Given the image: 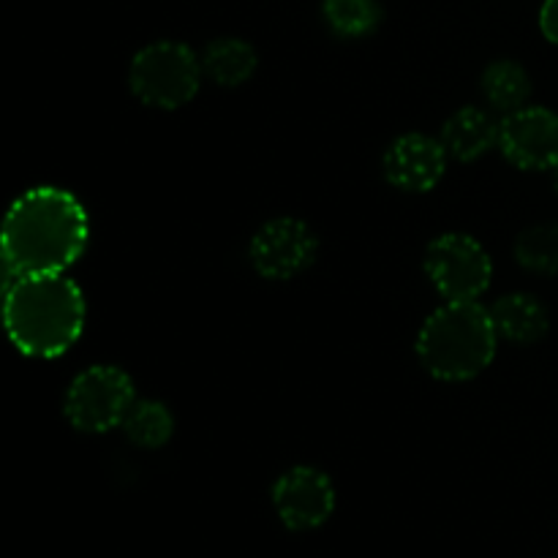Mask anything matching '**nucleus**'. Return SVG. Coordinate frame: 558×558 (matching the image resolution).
I'll use <instances>...</instances> for the list:
<instances>
[{
    "label": "nucleus",
    "instance_id": "nucleus-1",
    "mask_svg": "<svg viewBox=\"0 0 558 558\" xmlns=\"http://www.w3.org/2000/svg\"><path fill=\"white\" fill-rule=\"evenodd\" d=\"M90 218L69 191L41 185L9 207L0 238L5 281L41 272H65L87 248Z\"/></svg>",
    "mask_w": 558,
    "mask_h": 558
},
{
    "label": "nucleus",
    "instance_id": "nucleus-2",
    "mask_svg": "<svg viewBox=\"0 0 558 558\" xmlns=\"http://www.w3.org/2000/svg\"><path fill=\"white\" fill-rule=\"evenodd\" d=\"M3 322L11 343L27 357H60L85 327V298L65 272L5 281Z\"/></svg>",
    "mask_w": 558,
    "mask_h": 558
},
{
    "label": "nucleus",
    "instance_id": "nucleus-3",
    "mask_svg": "<svg viewBox=\"0 0 558 558\" xmlns=\"http://www.w3.org/2000/svg\"><path fill=\"white\" fill-rule=\"evenodd\" d=\"M496 343L490 311L477 300L445 303L420 327L417 357L434 379L469 381L494 363Z\"/></svg>",
    "mask_w": 558,
    "mask_h": 558
},
{
    "label": "nucleus",
    "instance_id": "nucleus-4",
    "mask_svg": "<svg viewBox=\"0 0 558 558\" xmlns=\"http://www.w3.org/2000/svg\"><path fill=\"white\" fill-rule=\"evenodd\" d=\"M202 58L183 41H153L134 54L129 65V87L145 107H185L199 93Z\"/></svg>",
    "mask_w": 558,
    "mask_h": 558
},
{
    "label": "nucleus",
    "instance_id": "nucleus-5",
    "mask_svg": "<svg viewBox=\"0 0 558 558\" xmlns=\"http://www.w3.org/2000/svg\"><path fill=\"white\" fill-rule=\"evenodd\" d=\"M134 401V381L123 368L93 365L71 381L63 414L80 434H107L123 425Z\"/></svg>",
    "mask_w": 558,
    "mask_h": 558
},
{
    "label": "nucleus",
    "instance_id": "nucleus-6",
    "mask_svg": "<svg viewBox=\"0 0 558 558\" xmlns=\"http://www.w3.org/2000/svg\"><path fill=\"white\" fill-rule=\"evenodd\" d=\"M425 276L447 303L480 300L494 278V262L480 240L463 232H447L425 251Z\"/></svg>",
    "mask_w": 558,
    "mask_h": 558
},
{
    "label": "nucleus",
    "instance_id": "nucleus-7",
    "mask_svg": "<svg viewBox=\"0 0 558 558\" xmlns=\"http://www.w3.org/2000/svg\"><path fill=\"white\" fill-rule=\"evenodd\" d=\"M319 256V238L300 218H272L251 238L248 259L267 281H289Z\"/></svg>",
    "mask_w": 558,
    "mask_h": 558
},
{
    "label": "nucleus",
    "instance_id": "nucleus-8",
    "mask_svg": "<svg viewBox=\"0 0 558 558\" xmlns=\"http://www.w3.org/2000/svg\"><path fill=\"white\" fill-rule=\"evenodd\" d=\"M499 150L512 167L545 172L558 163V114L545 107H523L505 114Z\"/></svg>",
    "mask_w": 558,
    "mask_h": 558
},
{
    "label": "nucleus",
    "instance_id": "nucleus-9",
    "mask_svg": "<svg viewBox=\"0 0 558 558\" xmlns=\"http://www.w3.org/2000/svg\"><path fill=\"white\" fill-rule=\"evenodd\" d=\"M272 507L283 526L308 532L322 526L336 510V485L322 469L294 466L272 485Z\"/></svg>",
    "mask_w": 558,
    "mask_h": 558
},
{
    "label": "nucleus",
    "instance_id": "nucleus-10",
    "mask_svg": "<svg viewBox=\"0 0 558 558\" xmlns=\"http://www.w3.org/2000/svg\"><path fill=\"white\" fill-rule=\"evenodd\" d=\"M447 156L441 140L428 134H403L387 147L385 153V178L396 189L409 194H425L436 189L447 172Z\"/></svg>",
    "mask_w": 558,
    "mask_h": 558
},
{
    "label": "nucleus",
    "instance_id": "nucleus-11",
    "mask_svg": "<svg viewBox=\"0 0 558 558\" xmlns=\"http://www.w3.org/2000/svg\"><path fill=\"white\" fill-rule=\"evenodd\" d=\"M499 134L501 123L488 109L463 107L447 118V123L441 125L439 140L452 161L472 163L483 158L485 153L494 150V147H499Z\"/></svg>",
    "mask_w": 558,
    "mask_h": 558
},
{
    "label": "nucleus",
    "instance_id": "nucleus-12",
    "mask_svg": "<svg viewBox=\"0 0 558 558\" xmlns=\"http://www.w3.org/2000/svg\"><path fill=\"white\" fill-rule=\"evenodd\" d=\"M488 311L499 338L510 343H521V347L543 341L550 327L548 308L534 294L526 292L505 294Z\"/></svg>",
    "mask_w": 558,
    "mask_h": 558
},
{
    "label": "nucleus",
    "instance_id": "nucleus-13",
    "mask_svg": "<svg viewBox=\"0 0 558 558\" xmlns=\"http://www.w3.org/2000/svg\"><path fill=\"white\" fill-rule=\"evenodd\" d=\"M259 69V54L245 38H216L202 52V74L218 87H240Z\"/></svg>",
    "mask_w": 558,
    "mask_h": 558
},
{
    "label": "nucleus",
    "instance_id": "nucleus-14",
    "mask_svg": "<svg viewBox=\"0 0 558 558\" xmlns=\"http://www.w3.org/2000/svg\"><path fill=\"white\" fill-rule=\"evenodd\" d=\"M483 96L496 112L512 114L523 109L532 96V80L529 71L515 60H494L488 69L483 71Z\"/></svg>",
    "mask_w": 558,
    "mask_h": 558
},
{
    "label": "nucleus",
    "instance_id": "nucleus-15",
    "mask_svg": "<svg viewBox=\"0 0 558 558\" xmlns=\"http://www.w3.org/2000/svg\"><path fill=\"white\" fill-rule=\"evenodd\" d=\"M120 428L131 445L142 447V450H158L172 439L174 417L167 403L147 398V401H134Z\"/></svg>",
    "mask_w": 558,
    "mask_h": 558
},
{
    "label": "nucleus",
    "instance_id": "nucleus-16",
    "mask_svg": "<svg viewBox=\"0 0 558 558\" xmlns=\"http://www.w3.org/2000/svg\"><path fill=\"white\" fill-rule=\"evenodd\" d=\"M515 262L537 276H558V223H534L515 240Z\"/></svg>",
    "mask_w": 558,
    "mask_h": 558
},
{
    "label": "nucleus",
    "instance_id": "nucleus-17",
    "mask_svg": "<svg viewBox=\"0 0 558 558\" xmlns=\"http://www.w3.org/2000/svg\"><path fill=\"white\" fill-rule=\"evenodd\" d=\"M322 14L341 38H363L379 27L381 5L376 0H325Z\"/></svg>",
    "mask_w": 558,
    "mask_h": 558
},
{
    "label": "nucleus",
    "instance_id": "nucleus-18",
    "mask_svg": "<svg viewBox=\"0 0 558 558\" xmlns=\"http://www.w3.org/2000/svg\"><path fill=\"white\" fill-rule=\"evenodd\" d=\"M539 31L550 44H558V0H545L539 9Z\"/></svg>",
    "mask_w": 558,
    "mask_h": 558
},
{
    "label": "nucleus",
    "instance_id": "nucleus-19",
    "mask_svg": "<svg viewBox=\"0 0 558 558\" xmlns=\"http://www.w3.org/2000/svg\"><path fill=\"white\" fill-rule=\"evenodd\" d=\"M550 172H554V189H556V194H558V163L554 169H550Z\"/></svg>",
    "mask_w": 558,
    "mask_h": 558
}]
</instances>
